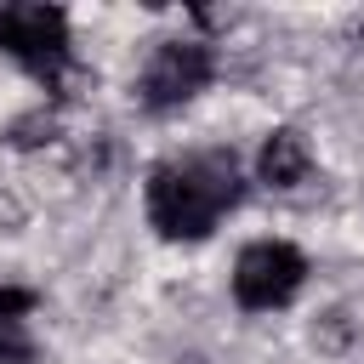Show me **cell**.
<instances>
[{
	"label": "cell",
	"mask_w": 364,
	"mask_h": 364,
	"mask_svg": "<svg viewBox=\"0 0 364 364\" xmlns=\"http://www.w3.org/2000/svg\"><path fill=\"white\" fill-rule=\"evenodd\" d=\"M0 51L17 57V63H23L46 91H57V97H80L74 85H91V74L74 68L68 11H63V6H46V0L0 6Z\"/></svg>",
	"instance_id": "obj_2"
},
{
	"label": "cell",
	"mask_w": 364,
	"mask_h": 364,
	"mask_svg": "<svg viewBox=\"0 0 364 364\" xmlns=\"http://www.w3.org/2000/svg\"><path fill=\"white\" fill-rule=\"evenodd\" d=\"M210 74H216V57L205 40H159L136 80V97H142V108L165 114V108H182L193 91H205Z\"/></svg>",
	"instance_id": "obj_4"
},
{
	"label": "cell",
	"mask_w": 364,
	"mask_h": 364,
	"mask_svg": "<svg viewBox=\"0 0 364 364\" xmlns=\"http://www.w3.org/2000/svg\"><path fill=\"white\" fill-rule=\"evenodd\" d=\"M301 279H307V256H301L296 245H284V239H256V245H245L239 262H233V296H239V307H250V313L284 307V301L301 290Z\"/></svg>",
	"instance_id": "obj_3"
},
{
	"label": "cell",
	"mask_w": 364,
	"mask_h": 364,
	"mask_svg": "<svg viewBox=\"0 0 364 364\" xmlns=\"http://www.w3.org/2000/svg\"><path fill=\"white\" fill-rule=\"evenodd\" d=\"M318 341H324V347H341V341H347V318H341V313H324V336H318Z\"/></svg>",
	"instance_id": "obj_9"
},
{
	"label": "cell",
	"mask_w": 364,
	"mask_h": 364,
	"mask_svg": "<svg viewBox=\"0 0 364 364\" xmlns=\"http://www.w3.org/2000/svg\"><path fill=\"white\" fill-rule=\"evenodd\" d=\"M307 171H313L307 136L290 131V125H279V131L262 142V154H256V176H262L267 188H296V182H307Z\"/></svg>",
	"instance_id": "obj_5"
},
{
	"label": "cell",
	"mask_w": 364,
	"mask_h": 364,
	"mask_svg": "<svg viewBox=\"0 0 364 364\" xmlns=\"http://www.w3.org/2000/svg\"><path fill=\"white\" fill-rule=\"evenodd\" d=\"M193 23H199V28H233L239 11H233V6H193Z\"/></svg>",
	"instance_id": "obj_8"
},
{
	"label": "cell",
	"mask_w": 364,
	"mask_h": 364,
	"mask_svg": "<svg viewBox=\"0 0 364 364\" xmlns=\"http://www.w3.org/2000/svg\"><path fill=\"white\" fill-rule=\"evenodd\" d=\"M34 290L23 284H0V364H34V336H28V313H34Z\"/></svg>",
	"instance_id": "obj_6"
},
{
	"label": "cell",
	"mask_w": 364,
	"mask_h": 364,
	"mask_svg": "<svg viewBox=\"0 0 364 364\" xmlns=\"http://www.w3.org/2000/svg\"><path fill=\"white\" fill-rule=\"evenodd\" d=\"M239 199H245V176L228 148L182 154L148 171V222L165 239H205Z\"/></svg>",
	"instance_id": "obj_1"
},
{
	"label": "cell",
	"mask_w": 364,
	"mask_h": 364,
	"mask_svg": "<svg viewBox=\"0 0 364 364\" xmlns=\"http://www.w3.org/2000/svg\"><path fill=\"white\" fill-rule=\"evenodd\" d=\"M57 131H63V108L40 102V108H28V114H17L6 125V142L11 148H46V142H57Z\"/></svg>",
	"instance_id": "obj_7"
}]
</instances>
